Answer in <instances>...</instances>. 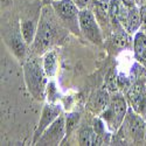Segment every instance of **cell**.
<instances>
[{
    "label": "cell",
    "instance_id": "cell-1",
    "mask_svg": "<svg viewBox=\"0 0 146 146\" xmlns=\"http://www.w3.org/2000/svg\"><path fill=\"white\" fill-rule=\"evenodd\" d=\"M64 28L66 27L57 18L53 6H43L41 9L35 39L32 43L33 50L38 55H43L63 36Z\"/></svg>",
    "mask_w": 146,
    "mask_h": 146
},
{
    "label": "cell",
    "instance_id": "cell-3",
    "mask_svg": "<svg viewBox=\"0 0 146 146\" xmlns=\"http://www.w3.org/2000/svg\"><path fill=\"white\" fill-rule=\"evenodd\" d=\"M52 6L67 31L80 36V8L72 0H53Z\"/></svg>",
    "mask_w": 146,
    "mask_h": 146
},
{
    "label": "cell",
    "instance_id": "cell-23",
    "mask_svg": "<svg viewBox=\"0 0 146 146\" xmlns=\"http://www.w3.org/2000/svg\"><path fill=\"white\" fill-rule=\"evenodd\" d=\"M143 5H146V0H138V6H143Z\"/></svg>",
    "mask_w": 146,
    "mask_h": 146
},
{
    "label": "cell",
    "instance_id": "cell-5",
    "mask_svg": "<svg viewBox=\"0 0 146 146\" xmlns=\"http://www.w3.org/2000/svg\"><path fill=\"white\" fill-rule=\"evenodd\" d=\"M80 28L83 36L90 42L98 46L103 44V29L91 9L83 8L80 11Z\"/></svg>",
    "mask_w": 146,
    "mask_h": 146
},
{
    "label": "cell",
    "instance_id": "cell-18",
    "mask_svg": "<svg viewBox=\"0 0 146 146\" xmlns=\"http://www.w3.org/2000/svg\"><path fill=\"white\" fill-rule=\"evenodd\" d=\"M58 98V91L54 82H48L47 86V100L49 103H56V100Z\"/></svg>",
    "mask_w": 146,
    "mask_h": 146
},
{
    "label": "cell",
    "instance_id": "cell-7",
    "mask_svg": "<svg viewBox=\"0 0 146 146\" xmlns=\"http://www.w3.org/2000/svg\"><path fill=\"white\" fill-rule=\"evenodd\" d=\"M121 126H124V129L127 131V135L132 138L133 141L139 143L145 139L146 123L143 120L140 115L136 112L131 106L129 108L124 119V124H121Z\"/></svg>",
    "mask_w": 146,
    "mask_h": 146
},
{
    "label": "cell",
    "instance_id": "cell-22",
    "mask_svg": "<svg viewBox=\"0 0 146 146\" xmlns=\"http://www.w3.org/2000/svg\"><path fill=\"white\" fill-rule=\"evenodd\" d=\"M123 4L127 7H133V6H138V0H121Z\"/></svg>",
    "mask_w": 146,
    "mask_h": 146
},
{
    "label": "cell",
    "instance_id": "cell-14",
    "mask_svg": "<svg viewBox=\"0 0 146 146\" xmlns=\"http://www.w3.org/2000/svg\"><path fill=\"white\" fill-rule=\"evenodd\" d=\"M38 23L33 19H27V20H22L20 22V32L25 42L27 43V46H31L34 42L35 35H36V31H38Z\"/></svg>",
    "mask_w": 146,
    "mask_h": 146
},
{
    "label": "cell",
    "instance_id": "cell-10",
    "mask_svg": "<svg viewBox=\"0 0 146 146\" xmlns=\"http://www.w3.org/2000/svg\"><path fill=\"white\" fill-rule=\"evenodd\" d=\"M133 55L137 62L146 68V33L143 29L133 36Z\"/></svg>",
    "mask_w": 146,
    "mask_h": 146
},
{
    "label": "cell",
    "instance_id": "cell-8",
    "mask_svg": "<svg viewBox=\"0 0 146 146\" xmlns=\"http://www.w3.org/2000/svg\"><path fill=\"white\" fill-rule=\"evenodd\" d=\"M119 22L127 34L135 35L141 27V14L139 6L127 7L123 5L119 15Z\"/></svg>",
    "mask_w": 146,
    "mask_h": 146
},
{
    "label": "cell",
    "instance_id": "cell-24",
    "mask_svg": "<svg viewBox=\"0 0 146 146\" xmlns=\"http://www.w3.org/2000/svg\"><path fill=\"white\" fill-rule=\"evenodd\" d=\"M1 3H4V5H8L7 3H9V0H1Z\"/></svg>",
    "mask_w": 146,
    "mask_h": 146
},
{
    "label": "cell",
    "instance_id": "cell-2",
    "mask_svg": "<svg viewBox=\"0 0 146 146\" xmlns=\"http://www.w3.org/2000/svg\"><path fill=\"white\" fill-rule=\"evenodd\" d=\"M23 76L29 94L35 100H44L47 94L48 76L46 75L43 64L39 58H29L23 63Z\"/></svg>",
    "mask_w": 146,
    "mask_h": 146
},
{
    "label": "cell",
    "instance_id": "cell-9",
    "mask_svg": "<svg viewBox=\"0 0 146 146\" xmlns=\"http://www.w3.org/2000/svg\"><path fill=\"white\" fill-rule=\"evenodd\" d=\"M62 115V106L57 103H49L48 102L43 109H42V113L39 120V125L35 130L34 133V138H33V144H36V141L39 140V138L42 136V133L44 132V130L49 126L53 121L58 118Z\"/></svg>",
    "mask_w": 146,
    "mask_h": 146
},
{
    "label": "cell",
    "instance_id": "cell-25",
    "mask_svg": "<svg viewBox=\"0 0 146 146\" xmlns=\"http://www.w3.org/2000/svg\"><path fill=\"white\" fill-rule=\"evenodd\" d=\"M145 139H146V127H145Z\"/></svg>",
    "mask_w": 146,
    "mask_h": 146
},
{
    "label": "cell",
    "instance_id": "cell-4",
    "mask_svg": "<svg viewBox=\"0 0 146 146\" xmlns=\"http://www.w3.org/2000/svg\"><path fill=\"white\" fill-rule=\"evenodd\" d=\"M127 102L120 94H115L109 105L101 112V118L104 120L106 127L111 131H117L124 123L125 116L127 113Z\"/></svg>",
    "mask_w": 146,
    "mask_h": 146
},
{
    "label": "cell",
    "instance_id": "cell-13",
    "mask_svg": "<svg viewBox=\"0 0 146 146\" xmlns=\"http://www.w3.org/2000/svg\"><path fill=\"white\" fill-rule=\"evenodd\" d=\"M6 42L18 58L22 60L23 57H25L27 43L25 42V40H23L20 31L19 32H13L12 34H9L8 38H6Z\"/></svg>",
    "mask_w": 146,
    "mask_h": 146
},
{
    "label": "cell",
    "instance_id": "cell-11",
    "mask_svg": "<svg viewBox=\"0 0 146 146\" xmlns=\"http://www.w3.org/2000/svg\"><path fill=\"white\" fill-rule=\"evenodd\" d=\"M111 97L109 95L106 89H100L96 92H94V95L90 97L89 101V108L92 112L96 113H101L104 109L109 105L110 103Z\"/></svg>",
    "mask_w": 146,
    "mask_h": 146
},
{
    "label": "cell",
    "instance_id": "cell-20",
    "mask_svg": "<svg viewBox=\"0 0 146 146\" xmlns=\"http://www.w3.org/2000/svg\"><path fill=\"white\" fill-rule=\"evenodd\" d=\"M139 8H140V14H141V27L144 28L143 31L146 33V5H143Z\"/></svg>",
    "mask_w": 146,
    "mask_h": 146
},
{
    "label": "cell",
    "instance_id": "cell-21",
    "mask_svg": "<svg viewBox=\"0 0 146 146\" xmlns=\"http://www.w3.org/2000/svg\"><path fill=\"white\" fill-rule=\"evenodd\" d=\"M77 6H78V8L80 9H83V8H87L88 7V5L89 4H91L90 1L91 0H72Z\"/></svg>",
    "mask_w": 146,
    "mask_h": 146
},
{
    "label": "cell",
    "instance_id": "cell-12",
    "mask_svg": "<svg viewBox=\"0 0 146 146\" xmlns=\"http://www.w3.org/2000/svg\"><path fill=\"white\" fill-rule=\"evenodd\" d=\"M129 101L131 103V108L138 113H145L146 111V95L144 90H141L140 86L131 88L127 94Z\"/></svg>",
    "mask_w": 146,
    "mask_h": 146
},
{
    "label": "cell",
    "instance_id": "cell-19",
    "mask_svg": "<svg viewBox=\"0 0 146 146\" xmlns=\"http://www.w3.org/2000/svg\"><path fill=\"white\" fill-rule=\"evenodd\" d=\"M117 84H118V83H117V78L115 77V74H113L112 71L109 72L108 78H106V86H108V88L110 89V90H112V91H115Z\"/></svg>",
    "mask_w": 146,
    "mask_h": 146
},
{
    "label": "cell",
    "instance_id": "cell-15",
    "mask_svg": "<svg viewBox=\"0 0 146 146\" xmlns=\"http://www.w3.org/2000/svg\"><path fill=\"white\" fill-rule=\"evenodd\" d=\"M42 64H43V69H44V72L48 76V78L54 77L57 71V57H56L55 52H53V50L46 52L43 54Z\"/></svg>",
    "mask_w": 146,
    "mask_h": 146
},
{
    "label": "cell",
    "instance_id": "cell-16",
    "mask_svg": "<svg viewBox=\"0 0 146 146\" xmlns=\"http://www.w3.org/2000/svg\"><path fill=\"white\" fill-rule=\"evenodd\" d=\"M97 139L98 136L95 132L94 127L90 126H83L78 132V144L80 145H97Z\"/></svg>",
    "mask_w": 146,
    "mask_h": 146
},
{
    "label": "cell",
    "instance_id": "cell-17",
    "mask_svg": "<svg viewBox=\"0 0 146 146\" xmlns=\"http://www.w3.org/2000/svg\"><path fill=\"white\" fill-rule=\"evenodd\" d=\"M66 138L74 132L81 120V115L78 112H69L66 116Z\"/></svg>",
    "mask_w": 146,
    "mask_h": 146
},
{
    "label": "cell",
    "instance_id": "cell-6",
    "mask_svg": "<svg viewBox=\"0 0 146 146\" xmlns=\"http://www.w3.org/2000/svg\"><path fill=\"white\" fill-rule=\"evenodd\" d=\"M66 138V117L61 115L48 126L35 145H60Z\"/></svg>",
    "mask_w": 146,
    "mask_h": 146
}]
</instances>
